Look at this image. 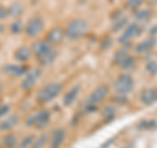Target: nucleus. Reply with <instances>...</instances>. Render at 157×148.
Wrapping results in <instances>:
<instances>
[{
    "mask_svg": "<svg viewBox=\"0 0 157 148\" xmlns=\"http://www.w3.org/2000/svg\"><path fill=\"white\" fill-rule=\"evenodd\" d=\"M32 51L42 67L51 66L58 56V51L46 41H36L32 46Z\"/></svg>",
    "mask_w": 157,
    "mask_h": 148,
    "instance_id": "obj_1",
    "label": "nucleus"
},
{
    "mask_svg": "<svg viewBox=\"0 0 157 148\" xmlns=\"http://www.w3.org/2000/svg\"><path fill=\"white\" fill-rule=\"evenodd\" d=\"M88 32H89V25L84 18H73L68 22L66 28V37L72 41H76V39H81L82 37H85Z\"/></svg>",
    "mask_w": 157,
    "mask_h": 148,
    "instance_id": "obj_2",
    "label": "nucleus"
},
{
    "mask_svg": "<svg viewBox=\"0 0 157 148\" xmlns=\"http://www.w3.org/2000/svg\"><path fill=\"white\" fill-rule=\"evenodd\" d=\"M62 92H63V84L62 83H58V81L50 83V84H47V85L42 87L41 89L38 91L37 101L39 103H48L52 100H55Z\"/></svg>",
    "mask_w": 157,
    "mask_h": 148,
    "instance_id": "obj_3",
    "label": "nucleus"
},
{
    "mask_svg": "<svg viewBox=\"0 0 157 148\" xmlns=\"http://www.w3.org/2000/svg\"><path fill=\"white\" fill-rule=\"evenodd\" d=\"M50 119H51V113L50 110L47 109H41L36 111L34 114L29 115L26 118V126L28 127H34V129H38V130H42L50 123Z\"/></svg>",
    "mask_w": 157,
    "mask_h": 148,
    "instance_id": "obj_4",
    "label": "nucleus"
},
{
    "mask_svg": "<svg viewBox=\"0 0 157 148\" xmlns=\"http://www.w3.org/2000/svg\"><path fill=\"white\" fill-rule=\"evenodd\" d=\"M135 87V80L130 73H121L114 81V89L118 95L126 96L130 92H132Z\"/></svg>",
    "mask_w": 157,
    "mask_h": 148,
    "instance_id": "obj_5",
    "label": "nucleus"
},
{
    "mask_svg": "<svg viewBox=\"0 0 157 148\" xmlns=\"http://www.w3.org/2000/svg\"><path fill=\"white\" fill-rule=\"evenodd\" d=\"M141 30H143V28H141L139 22H130L128 25L124 28V30L122 32L118 41H119L122 46H130L132 39L137 38L141 34Z\"/></svg>",
    "mask_w": 157,
    "mask_h": 148,
    "instance_id": "obj_6",
    "label": "nucleus"
},
{
    "mask_svg": "<svg viewBox=\"0 0 157 148\" xmlns=\"http://www.w3.org/2000/svg\"><path fill=\"white\" fill-rule=\"evenodd\" d=\"M43 29H45V21L41 16H34L28 21L25 26V33L29 38H37L41 36Z\"/></svg>",
    "mask_w": 157,
    "mask_h": 148,
    "instance_id": "obj_7",
    "label": "nucleus"
},
{
    "mask_svg": "<svg viewBox=\"0 0 157 148\" xmlns=\"http://www.w3.org/2000/svg\"><path fill=\"white\" fill-rule=\"evenodd\" d=\"M109 96V87L106 84H101V85H97L93 92L90 93L89 98H88V103L89 105H96L98 106L101 102L105 101V98Z\"/></svg>",
    "mask_w": 157,
    "mask_h": 148,
    "instance_id": "obj_8",
    "label": "nucleus"
},
{
    "mask_svg": "<svg viewBox=\"0 0 157 148\" xmlns=\"http://www.w3.org/2000/svg\"><path fill=\"white\" fill-rule=\"evenodd\" d=\"M39 76H41V70H39V68H32V70H29L21 81V88L24 91L33 89L36 83L38 81Z\"/></svg>",
    "mask_w": 157,
    "mask_h": 148,
    "instance_id": "obj_9",
    "label": "nucleus"
},
{
    "mask_svg": "<svg viewBox=\"0 0 157 148\" xmlns=\"http://www.w3.org/2000/svg\"><path fill=\"white\" fill-rule=\"evenodd\" d=\"M64 37H66V30H63L60 26H55L47 32L45 41L47 43H50L51 46H56L59 43L63 42Z\"/></svg>",
    "mask_w": 157,
    "mask_h": 148,
    "instance_id": "obj_10",
    "label": "nucleus"
},
{
    "mask_svg": "<svg viewBox=\"0 0 157 148\" xmlns=\"http://www.w3.org/2000/svg\"><path fill=\"white\" fill-rule=\"evenodd\" d=\"M140 102L145 106H151L157 102V88L147 87L140 92Z\"/></svg>",
    "mask_w": 157,
    "mask_h": 148,
    "instance_id": "obj_11",
    "label": "nucleus"
},
{
    "mask_svg": "<svg viewBox=\"0 0 157 148\" xmlns=\"http://www.w3.org/2000/svg\"><path fill=\"white\" fill-rule=\"evenodd\" d=\"M67 138V132L63 127H59L52 131L50 136V148H60Z\"/></svg>",
    "mask_w": 157,
    "mask_h": 148,
    "instance_id": "obj_12",
    "label": "nucleus"
},
{
    "mask_svg": "<svg viewBox=\"0 0 157 148\" xmlns=\"http://www.w3.org/2000/svg\"><path fill=\"white\" fill-rule=\"evenodd\" d=\"M29 70L26 68V66L24 64H6L3 67V72L6 75H9V76H25L26 72Z\"/></svg>",
    "mask_w": 157,
    "mask_h": 148,
    "instance_id": "obj_13",
    "label": "nucleus"
},
{
    "mask_svg": "<svg viewBox=\"0 0 157 148\" xmlns=\"http://www.w3.org/2000/svg\"><path fill=\"white\" fill-rule=\"evenodd\" d=\"M80 92H81V85H80V84L73 85L71 89L64 95V97H63V103H64V106H71L72 103L77 100Z\"/></svg>",
    "mask_w": 157,
    "mask_h": 148,
    "instance_id": "obj_14",
    "label": "nucleus"
},
{
    "mask_svg": "<svg viewBox=\"0 0 157 148\" xmlns=\"http://www.w3.org/2000/svg\"><path fill=\"white\" fill-rule=\"evenodd\" d=\"M20 121H21V118H20L18 114L8 115V117L4 118V121L2 123H0V130L2 131H11L18 125Z\"/></svg>",
    "mask_w": 157,
    "mask_h": 148,
    "instance_id": "obj_15",
    "label": "nucleus"
},
{
    "mask_svg": "<svg viewBox=\"0 0 157 148\" xmlns=\"http://www.w3.org/2000/svg\"><path fill=\"white\" fill-rule=\"evenodd\" d=\"M155 45H156V38L149 37V38L144 39V41H141L140 43H137L135 46V51L137 54H147L155 47Z\"/></svg>",
    "mask_w": 157,
    "mask_h": 148,
    "instance_id": "obj_16",
    "label": "nucleus"
},
{
    "mask_svg": "<svg viewBox=\"0 0 157 148\" xmlns=\"http://www.w3.org/2000/svg\"><path fill=\"white\" fill-rule=\"evenodd\" d=\"M33 51L30 50L29 47L26 46H20L16 51H14V59L20 63H24V62H28L30 59Z\"/></svg>",
    "mask_w": 157,
    "mask_h": 148,
    "instance_id": "obj_17",
    "label": "nucleus"
},
{
    "mask_svg": "<svg viewBox=\"0 0 157 148\" xmlns=\"http://www.w3.org/2000/svg\"><path fill=\"white\" fill-rule=\"evenodd\" d=\"M134 17L136 20V22L139 24H145L148 22L151 17H152V11L149 8H141V9H136L134 12Z\"/></svg>",
    "mask_w": 157,
    "mask_h": 148,
    "instance_id": "obj_18",
    "label": "nucleus"
},
{
    "mask_svg": "<svg viewBox=\"0 0 157 148\" xmlns=\"http://www.w3.org/2000/svg\"><path fill=\"white\" fill-rule=\"evenodd\" d=\"M128 18H127V17H124V16H122V14H121V16L119 17H117L115 20H114V22H113V25H111V30L113 32H123L124 30V28L127 26V25H128Z\"/></svg>",
    "mask_w": 157,
    "mask_h": 148,
    "instance_id": "obj_19",
    "label": "nucleus"
},
{
    "mask_svg": "<svg viewBox=\"0 0 157 148\" xmlns=\"http://www.w3.org/2000/svg\"><path fill=\"white\" fill-rule=\"evenodd\" d=\"M135 64H136V59H135V56H134V55H131V54H128V55H127L126 58L122 59L118 66H119L122 70L128 71V70H132V68L135 67Z\"/></svg>",
    "mask_w": 157,
    "mask_h": 148,
    "instance_id": "obj_20",
    "label": "nucleus"
},
{
    "mask_svg": "<svg viewBox=\"0 0 157 148\" xmlns=\"http://www.w3.org/2000/svg\"><path fill=\"white\" fill-rule=\"evenodd\" d=\"M24 12V6L20 2H16V3H13L11 7L8 8V16H11V17H20L22 14Z\"/></svg>",
    "mask_w": 157,
    "mask_h": 148,
    "instance_id": "obj_21",
    "label": "nucleus"
},
{
    "mask_svg": "<svg viewBox=\"0 0 157 148\" xmlns=\"http://www.w3.org/2000/svg\"><path fill=\"white\" fill-rule=\"evenodd\" d=\"M3 144L6 148H16L18 146V139L16 134H7L3 139Z\"/></svg>",
    "mask_w": 157,
    "mask_h": 148,
    "instance_id": "obj_22",
    "label": "nucleus"
},
{
    "mask_svg": "<svg viewBox=\"0 0 157 148\" xmlns=\"http://www.w3.org/2000/svg\"><path fill=\"white\" fill-rule=\"evenodd\" d=\"M36 138H37V136H34V135H28V136H25L21 142L18 143V148H32L34 140H36Z\"/></svg>",
    "mask_w": 157,
    "mask_h": 148,
    "instance_id": "obj_23",
    "label": "nucleus"
},
{
    "mask_svg": "<svg viewBox=\"0 0 157 148\" xmlns=\"http://www.w3.org/2000/svg\"><path fill=\"white\" fill-rule=\"evenodd\" d=\"M47 138H48L47 134H42V135H39L38 138H36V140H34L32 148H43L45 144L47 143Z\"/></svg>",
    "mask_w": 157,
    "mask_h": 148,
    "instance_id": "obj_24",
    "label": "nucleus"
},
{
    "mask_svg": "<svg viewBox=\"0 0 157 148\" xmlns=\"http://www.w3.org/2000/svg\"><path fill=\"white\" fill-rule=\"evenodd\" d=\"M145 2L147 0H127L126 7H127V9H131V11H136V9H139Z\"/></svg>",
    "mask_w": 157,
    "mask_h": 148,
    "instance_id": "obj_25",
    "label": "nucleus"
},
{
    "mask_svg": "<svg viewBox=\"0 0 157 148\" xmlns=\"http://www.w3.org/2000/svg\"><path fill=\"white\" fill-rule=\"evenodd\" d=\"M115 113H117L115 106H113V105H106L104 109H102V117L106 118V119H109V118H113V117L115 115Z\"/></svg>",
    "mask_w": 157,
    "mask_h": 148,
    "instance_id": "obj_26",
    "label": "nucleus"
},
{
    "mask_svg": "<svg viewBox=\"0 0 157 148\" xmlns=\"http://www.w3.org/2000/svg\"><path fill=\"white\" fill-rule=\"evenodd\" d=\"M9 29H11V33L12 34H20V33L22 32V29H24L22 21H20V20H14V21L11 24Z\"/></svg>",
    "mask_w": 157,
    "mask_h": 148,
    "instance_id": "obj_27",
    "label": "nucleus"
},
{
    "mask_svg": "<svg viewBox=\"0 0 157 148\" xmlns=\"http://www.w3.org/2000/svg\"><path fill=\"white\" fill-rule=\"evenodd\" d=\"M145 70L151 76L157 75V60H148L145 64Z\"/></svg>",
    "mask_w": 157,
    "mask_h": 148,
    "instance_id": "obj_28",
    "label": "nucleus"
},
{
    "mask_svg": "<svg viewBox=\"0 0 157 148\" xmlns=\"http://www.w3.org/2000/svg\"><path fill=\"white\" fill-rule=\"evenodd\" d=\"M9 110H11V106L9 105H0V118H6L9 115Z\"/></svg>",
    "mask_w": 157,
    "mask_h": 148,
    "instance_id": "obj_29",
    "label": "nucleus"
},
{
    "mask_svg": "<svg viewBox=\"0 0 157 148\" xmlns=\"http://www.w3.org/2000/svg\"><path fill=\"white\" fill-rule=\"evenodd\" d=\"M6 17H8V8L0 6V21H3Z\"/></svg>",
    "mask_w": 157,
    "mask_h": 148,
    "instance_id": "obj_30",
    "label": "nucleus"
},
{
    "mask_svg": "<svg viewBox=\"0 0 157 148\" xmlns=\"http://www.w3.org/2000/svg\"><path fill=\"white\" fill-rule=\"evenodd\" d=\"M149 34H151V37H153V38H155V36L157 34V25L152 26V28L149 29Z\"/></svg>",
    "mask_w": 157,
    "mask_h": 148,
    "instance_id": "obj_31",
    "label": "nucleus"
},
{
    "mask_svg": "<svg viewBox=\"0 0 157 148\" xmlns=\"http://www.w3.org/2000/svg\"><path fill=\"white\" fill-rule=\"evenodd\" d=\"M3 91V85H2V83H0V92Z\"/></svg>",
    "mask_w": 157,
    "mask_h": 148,
    "instance_id": "obj_32",
    "label": "nucleus"
}]
</instances>
